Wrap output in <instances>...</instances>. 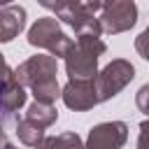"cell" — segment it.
I'll return each mask as SVG.
<instances>
[{
    "mask_svg": "<svg viewBox=\"0 0 149 149\" xmlns=\"http://www.w3.org/2000/svg\"><path fill=\"white\" fill-rule=\"evenodd\" d=\"M28 44L37 49H47L54 58H65L72 40L61 30V23L56 16H40L30 28H28Z\"/></svg>",
    "mask_w": 149,
    "mask_h": 149,
    "instance_id": "cell-2",
    "label": "cell"
},
{
    "mask_svg": "<svg viewBox=\"0 0 149 149\" xmlns=\"http://www.w3.org/2000/svg\"><path fill=\"white\" fill-rule=\"evenodd\" d=\"M26 19H28V12L21 5L0 7V44H7L23 33Z\"/></svg>",
    "mask_w": 149,
    "mask_h": 149,
    "instance_id": "cell-8",
    "label": "cell"
},
{
    "mask_svg": "<svg viewBox=\"0 0 149 149\" xmlns=\"http://www.w3.org/2000/svg\"><path fill=\"white\" fill-rule=\"evenodd\" d=\"M135 51H137L144 61H149V26L135 37Z\"/></svg>",
    "mask_w": 149,
    "mask_h": 149,
    "instance_id": "cell-15",
    "label": "cell"
},
{
    "mask_svg": "<svg viewBox=\"0 0 149 149\" xmlns=\"http://www.w3.org/2000/svg\"><path fill=\"white\" fill-rule=\"evenodd\" d=\"M14 0H0V7H7V5H12Z\"/></svg>",
    "mask_w": 149,
    "mask_h": 149,
    "instance_id": "cell-21",
    "label": "cell"
},
{
    "mask_svg": "<svg viewBox=\"0 0 149 149\" xmlns=\"http://www.w3.org/2000/svg\"><path fill=\"white\" fill-rule=\"evenodd\" d=\"M35 149H84V142L74 130H68V133H61V135L44 137L42 144L35 147Z\"/></svg>",
    "mask_w": 149,
    "mask_h": 149,
    "instance_id": "cell-11",
    "label": "cell"
},
{
    "mask_svg": "<svg viewBox=\"0 0 149 149\" xmlns=\"http://www.w3.org/2000/svg\"><path fill=\"white\" fill-rule=\"evenodd\" d=\"M128 140L126 121H105L88 130L84 149H121Z\"/></svg>",
    "mask_w": 149,
    "mask_h": 149,
    "instance_id": "cell-6",
    "label": "cell"
},
{
    "mask_svg": "<svg viewBox=\"0 0 149 149\" xmlns=\"http://www.w3.org/2000/svg\"><path fill=\"white\" fill-rule=\"evenodd\" d=\"M135 79V65L126 58H114L109 61L102 70H98L95 74V93H98V102H107L114 95H119L130 81Z\"/></svg>",
    "mask_w": 149,
    "mask_h": 149,
    "instance_id": "cell-3",
    "label": "cell"
},
{
    "mask_svg": "<svg viewBox=\"0 0 149 149\" xmlns=\"http://www.w3.org/2000/svg\"><path fill=\"white\" fill-rule=\"evenodd\" d=\"M16 137H19L26 147H40L47 135H44V128H42V126L33 123L30 119L23 116V119L16 121Z\"/></svg>",
    "mask_w": 149,
    "mask_h": 149,
    "instance_id": "cell-10",
    "label": "cell"
},
{
    "mask_svg": "<svg viewBox=\"0 0 149 149\" xmlns=\"http://www.w3.org/2000/svg\"><path fill=\"white\" fill-rule=\"evenodd\" d=\"M5 149H19V147H14V144H9V142H7V144H5Z\"/></svg>",
    "mask_w": 149,
    "mask_h": 149,
    "instance_id": "cell-22",
    "label": "cell"
},
{
    "mask_svg": "<svg viewBox=\"0 0 149 149\" xmlns=\"http://www.w3.org/2000/svg\"><path fill=\"white\" fill-rule=\"evenodd\" d=\"M5 144H7V135H5V128L0 123V149H5Z\"/></svg>",
    "mask_w": 149,
    "mask_h": 149,
    "instance_id": "cell-20",
    "label": "cell"
},
{
    "mask_svg": "<svg viewBox=\"0 0 149 149\" xmlns=\"http://www.w3.org/2000/svg\"><path fill=\"white\" fill-rule=\"evenodd\" d=\"M107 51V44L100 37H77L68 51L65 61V72L70 79H95L98 74V61Z\"/></svg>",
    "mask_w": 149,
    "mask_h": 149,
    "instance_id": "cell-1",
    "label": "cell"
},
{
    "mask_svg": "<svg viewBox=\"0 0 149 149\" xmlns=\"http://www.w3.org/2000/svg\"><path fill=\"white\" fill-rule=\"evenodd\" d=\"M37 2H40L44 9H51V12H56V9L61 7V2H63V0H37Z\"/></svg>",
    "mask_w": 149,
    "mask_h": 149,
    "instance_id": "cell-19",
    "label": "cell"
},
{
    "mask_svg": "<svg viewBox=\"0 0 149 149\" xmlns=\"http://www.w3.org/2000/svg\"><path fill=\"white\" fill-rule=\"evenodd\" d=\"M5 84H7V79H0V116H2V119L9 116V112H7V107H5Z\"/></svg>",
    "mask_w": 149,
    "mask_h": 149,
    "instance_id": "cell-18",
    "label": "cell"
},
{
    "mask_svg": "<svg viewBox=\"0 0 149 149\" xmlns=\"http://www.w3.org/2000/svg\"><path fill=\"white\" fill-rule=\"evenodd\" d=\"M137 149H149V119H144L140 123V133H137Z\"/></svg>",
    "mask_w": 149,
    "mask_h": 149,
    "instance_id": "cell-16",
    "label": "cell"
},
{
    "mask_svg": "<svg viewBox=\"0 0 149 149\" xmlns=\"http://www.w3.org/2000/svg\"><path fill=\"white\" fill-rule=\"evenodd\" d=\"M98 19H100L102 33L107 35L126 33L137 23V5L135 0H107Z\"/></svg>",
    "mask_w": 149,
    "mask_h": 149,
    "instance_id": "cell-4",
    "label": "cell"
},
{
    "mask_svg": "<svg viewBox=\"0 0 149 149\" xmlns=\"http://www.w3.org/2000/svg\"><path fill=\"white\" fill-rule=\"evenodd\" d=\"M26 119H30L33 123H37V126H42V128H49V126L56 123L58 109H56L51 102H40V100H35V102L28 107Z\"/></svg>",
    "mask_w": 149,
    "mask_h": 149,
    "instance_id": "cell-9",
    "label": "cell"
},
{
    "mask_svg": "<svg viewBox=\"0 0 149 149\" xmlns=\"http://www.w3.org/2000/svg\"><path fill=\"white\" fill-rule=\"evenodd\" d=\"M56 74H58V58H54L51 54H35L14 68L16 81L28 88H33L40 81L56 79Z\"/></svg>",
    "mask_w": 149,
    "mask_h": 149,
    "instance_id": "cell-5",
    "label": "cell"
},
{
    "mask_svg": "<svg viewBox=\"0 0 149 149\" xmlns=\"http://www.w3.org/2000/svg\"><path fill=\"white\" fill-rule=\"evenodd\" d=\"M107 0H63L61 7L56 9V14H63V12H91V14H98L102 12Z\"/></svg>",
    "mask_w": 149,
    "mask_h": 149,
    "instance_id": "cell-13",
    "label": "cell"
},
{
    "mask_svg": "<svg viewBox=\"0 0 149 149\" xmlns=\"http://www.w3.org/2000/svg\"><path fill=\"white\" fill-rule=\"evenodd\" d=\"M30 91H33L35 100H40V102H51V105H54V102L61 98V93H63V88H61L58 79H47V81H40V84H35Z\"/></svg>",
    "mask_w": 149,
    "mask_h": 149,
    "instance_id": "cell-12",
    "label": "cell"
},
{
    "mask_svg": "<svg viewBox=\"0 0 149 149\" xmlns=\"http://www.w3.org/2000/svg\"><path fill=\"white\" fill-rule=\"evenodd\" d=\"M63 102L72 112H86L98 105V93H95V81L93 79H70L63 86L61 93Z\"/></svg>",
    "mask_w": 149,
    "mask_h": 149,
    "instance_id": "cell-7",
    "label": "cell"
},
{
    "mask_svg": "<svg viewBox=\"0 0 149 149\" xmlns=\"http://www.w3.org/2000/svg\"><path fill=\"white\" fill-rule=\"evenodd\" d=\"M135 105H137V109L149 119V84H142V86L137 88V93H135Z\"/></svg>",
    "mask_w": 149,
    "mask_h": 149,
    "instance_id": "cell-14",
    "label": "cell"
},
{
    "mask_svg": "<svg viewBox=\"0 0 149 149\" xmlns=\"http://www.w3.org/2000/svg\"><path fill=\"white\" fill-rule=\"evenodd\" d=\"M12 74H14V68H9L7 61H5V56L0 54V79H9Z\"/></svg>",
    "mask_w": 149,
    "mask_h": 149,
    "instance_id": "cell-17",
    "label": "cell"
}]
</instances>
